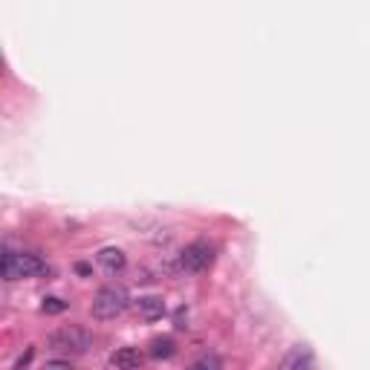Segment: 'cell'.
<instances>
[{
	"mask_svg": "<svg viewBox=\"0 0 370 370\" xmlns=\"http://www.w3.org/2000/svg\"><path fill=\"white\" fill-rule=\"evenodd\" d=\"M41 370H76L70 362H67V359H49L44 367H41Z\"/></svg>",
	"mask_w": 370,
	"mask_h": 370,
	"instance_id": "cell-12",
	"label": "cell"
},
{
	"mask_svg": "<svg viewBox=\"0 0 370 370\" xmlns=\"http://www.w3.org/2000/svg\"><path fill=\"white\" fill-rule=\"evenodd\" d=\"M47 345H49V350H56V353L78 356V353H87L93 347V336H90V330H84V327H78V324H64V327H58L56 333H49Z\"/></svg>",
	"mask_w": 370,
	"mask_h": 370,
	"instance_id": "cell-2",
	"label": "cell"
},
{
	"mask_svg": "<svg viewBox=\"0 0 370 370\" xmlns=\"http://www.w3.org/2000/svg\"><path fill=\"white\" fill-rule=\"evenodd\" d=\"M312 367H315V356L307 345L292 347L281 362V370H312Z\"/></svg>",
	"mask_w": 370,
	"mask_h": 370,
	"instance_id": "cell-5",
	"label": "cell"
},
{
	"mask_svg": "<svg viewBox=\"0 0 370 370\" xmlns=\"http://www.w3.org/2000/svg\"><path fill=\"white\" fill-rule=\"evenodd\" d=\"M176 330H188V315H185V310H176Z\"/></svg>",
	"mask_w": 370,
	"mask_h": 370,
	"instance_id": "cell-13",
	"label": "cell"
},
{
	"mask_svg": "<svg viewBox=\"0 0 370 370\" xmlns=\"http://www.w3.org/2000/svg\"><path fill=\"white\" fill-rule=\"evenodd\" d=\"M136 310H139V315L145 321H159L162 315H165V301H162L159 295H142L139 301H136Z\"/></svg>",
	"mask_w": 370,
	"mask_h": 370,
	"instance_id": "cell-7",
	"label": "cell"
},
{
	"mask_svg": "<svg viewBox=\"0 0 370 370\" xmlns=\"http://www.w3.org/2000/svg\"><path fill=\"white\" fill-rule=\"evenodd\" d=\"M95 257H99V264H102L107 272H122V269L128 266V255L122 252V249H116V246H107V249H102Z\"/></svg>",
	"mask_w": 370,
	"mask_h": 370,
	"instance_id": "cell-8",
	"label": "cell"
},
{
	"mask_svg": "<svg viewBox=\"0 0 370 370\" xmlns=\"http://www.w3.org/2000/svg\"><path fill=\"white\" fill-rule=\"evenodd\" d=\"M41 310L49 312V315L64 312V310H67V301H61V298H56V295H49V298H44V304H41Z\"/></svg>",
	"mask_w": 370,
	"mask_h": 370,
	"instance_id": "cell-11",
	"label": "cell"
},
{
	"mask_svg": "<svg viewBox=\"0 0 370 370\" xmlns=\"http://www.w3.org/2000/svg\"><path fill=\"white\" fill-rule=\"evenodd\" d=\"M154 359H171V356L176 353V345H174V338H168V336H159V338H154L150 341V350H148Z\"/></svg>",
	"mask_w": 370,
	"mask_h": 370,
	"instance_id": "cell-9",
	"label": "cell"
},
{
	"mask_svg": "<svg viewBox=\"0 0 370 370\" xmlns=\"http://www.w3.org/2000/svg\"><path fill=\"white\" fill-rule=\"evenodd\" d=\"M188 370H223V359L217 353H203Z\"/></svg>",
	"mask_w": 370,
	"mask_h": 370,
	"instance_id": "cell-10",
	"label": "cell"
},
{
	"mask_svg": "<svg viewBox=\"0 0 370 370\" xmlns=\"http://www.w3.org/2000/svg\"><path fill=\"white\" fill-rule=\"evenodd\" d=\"M142 362H145V356L136 347H119V350L111 353V365L116 370H139Z\"/></svg>",
	"mask_w": 370,
	"mask_h": 370,
	"instance_id": "cell-6",
	"label": "cell"
},
{
	"mask_svg": "<svg viewBox=\"0 0 370 370\" xmlns=\"http://www.w3.org/2000/svg\"><path fill=\"white\" fill-rule=\"evenodd\" d=\"M211 260H214V246L209 240H194L183 249L180 269L188 272V275H200V272H205L211 266Z\"/></svg>",
	"mask_w": 370,
	"mask_h": 370,
	"instance_id": "cell-4",
	"label": "cell"
},
{
	"mask_svg": "<svg viewBox=\"0 0 370 370\" xmlns=\"http://www.w3.org/2000/svg\"><path fill=\"white\" fill-rule=\"evenodd\" d=\"M41 272H47V264L35 252H15V249L3 252V278L6 281L35 278Z\"/></svg>",
	"mask_w": 370,
	"mask_h": 370,
	"instance_id": "cell-3",
	"label": "cell"
},
{
	"mask_svg": "<svg viewBox=\"0 0 370 370\" xmlns=\"http://www.w3.org/2000/svg\"><path fill=\"white\" fill-rule=\"evenodd\" d=\"M128 307H130V292L119 284H107L95 292L90 312H93V319H99V321H111V319H119Z\"/></svg>",
	"mask_w": 370,
	"mask_h": 370,
	"instance_id": "cell-1",
	"label": "cell"
}]
</instances>
